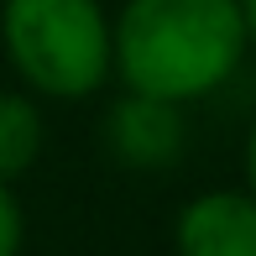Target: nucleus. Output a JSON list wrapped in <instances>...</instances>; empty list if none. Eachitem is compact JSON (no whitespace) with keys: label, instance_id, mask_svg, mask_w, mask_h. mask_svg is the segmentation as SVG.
Segmentation results:
<instances>
[{"label":"nucleus","instance_id":"3","mask_svg":"<svg viewBox=\"0 0 256 256\" xmlns=\"http://www.w3.org/2000/svg\"><path fill=\"white\" fill-rule=\"evenodd\" d=\"M104 146L120 168L162 172L183 157V104L126 89L104 115Z\"/></svg>","mask_w":256,"mask_h":256},{"label":"nucleus","instance_id":"7","mask_svg":"<svg viewBox=\"0 0 256 256\" xmlns=\"http://www.w3.org/2000/svg\"><path fill=\"white\" fill-rule=\"evenodd\" d=\"M246 188L256 194V120H251V131H246Z\"/></svg>","mask_w":256,"mask_h":256},{"label":"nucleus","instance_id":"4","mask_svg":"<svg viewBox=\"0 0 256 256\" xmlns=\"http://www.w3.org/2000/svg\"><path fill=\"white\" fill-rule=\"evenodd\" d=\"M178 256H256V194L214 188L178 209L172 225Z\"/></svg>","mask_w":256,"mask_h":256},{"label":"nucleus","instance_id":"6","mask_svg":"<svg viewBox=\"0 0 256 256\" xmlns=\"http://www.w3.org/2000/svg\"><path fill=\"white\" fill-rule=\"evenodd\" d=\"M21 251V204L10 194V183H0V256Z\"/></svg>","mask_w":256,"mask_h":256},{"label":"nucleus","instance_id":"2","mask_svg":"<svg viewBox=\"0 0 256 256\" xmlns=\"http://www.w3.org/2000/svg\"><path fill=\"white\" fill-rule=\"evenodd\" d=\"M0 37L21 84L48 100H84L115 74L100 0H6Z\"/></svg>","mask_w":256,"mask_h":256},{"label":"nucleus","instance_id":"1","mask_svg":"<svg viewBox=\"0 0 256 256\" xmlns=\"http://www.w3.org/2000/svg\"><path fill=\"white\" fill-rule=\"evenodd\" d=\"M246 52L240 0H126V10L110 21L120 84L172 104L225 89Z\"/></svg>","mask_w":256,"mask_h":256},{"label":"nucleus","instance_id":"8","mask_svg":"<svg viewBox=\"0 0 256 256\" xmlns=\"http://www.w3.org/2000/svg\"><path fill=\"white\" fill-rule=\"evenodd\" d=\"M240 16H246V42L256 48V0H240Z\"/></svg>","mask_w":256,"mask_h":256},{"label":"nucleus","instance_id":"5","mask_svg":"<svg viewBox=\"0 0 256 256\" xmlns=\"http://www.w3.org/2000/svg\"><path fill=\"white\" fill-rule=\"evenodd\" d=\"M42 157V110L32 94L0 89V183H16Z\"/></svg>","mask_w":256,"mask_h":256}]
</instances>
